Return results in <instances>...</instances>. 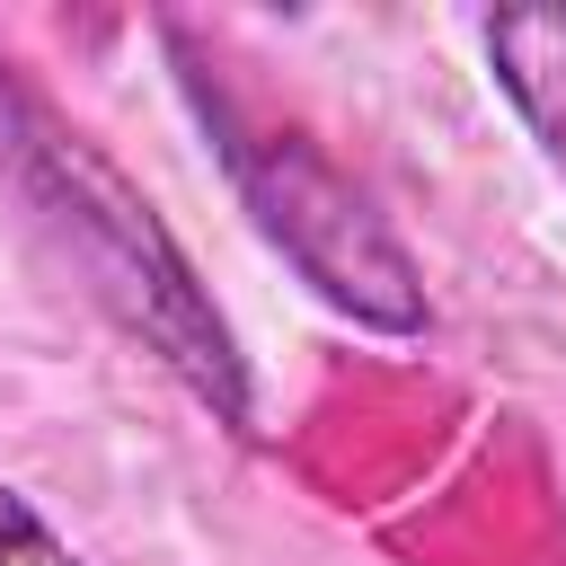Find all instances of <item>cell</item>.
<instances>
[{
  "label": "cell",
  "mask_w": 566,
  "mask_h": 566,
  "mask_svg": "<svg viewBox=\"0 0 566 566\" xmlns=\"http://www.w3.org/2000/svg\"><path fill=\"white\" fill-rule=\"evenodd\" d=\"M0 150H9L18 186L35 195V212L71 239V256L88 265V283L106 292V310H115L230 433H256L248 354H239L230 318L212 310V292L195 283V265H186V248L168 239V221L124 186V168H115L88 133L53 124L9 71H0Z\"/></svg>",
  "instance_id": "obj_1"
},
{
  "label": "cell",
  "mask_w": 566,
  "mask_h": 566,
  "mask_svg": "<svg viewBox=\"0 0 566 566\" xmlns=\"http://www.w3.org/2000/svg\"><path fill=\"white\" fill-rule=\"evenodd\" d=\"M159 44L177 53V88H186V106H195L221 177L239 186L248 221L292 256V274H301L327 310H345V318H363V327H380V336H416V327H424V274H416V256L398 248V230L371 212V195H363L310 133L256 124V115L230 97V80H212V62L186 44V27H159Z\"/></svg>",
  "instance_id": "obj_2"
},
{
  "label": "cell",
  "mask_w": 566,
  "mask_h": 566,
  "mask_svg": "<svg viewBox=\"0 0 566 566\" xmlns=\"http://www.w3.org/2000/svg\"><path fill=\"white\" fill-rule=\"evenodd\" d=\"M486 71H495L504 106L531 124V142L548 150V168L566 177V0L495 9L486 18Z\"/></svg>",
  "instance_id": "obj_3"
},
{
  "label": "cell",
  "mask_w": 566,
  "mask_h": 566,
  "mask_svg": "<svg viewBox=\"0 0 566 566\" xmlns=\"http://www.w3.org/2000/svg\"><path fill=\"white\" fill-rule=\"evenodd\" d=\"M0 566H80L71 539H62V531H53L9 478H0Z\"/></svg>",
  "instance_id": "obj_4"
}]
</instances>
